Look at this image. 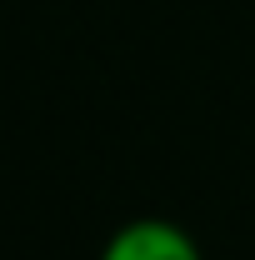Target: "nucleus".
<instances>
[{"label":"nucleus","mask_w":255,"mask_h":260,"mask_svg":"<svg viewBox=\"0 0 255 260\" xmlns=\"http://www.w3.org/2000/svg\"><path fill=\"white\" fill-rule=\"evenodd\" d=\"M100 260H205V255L185 225L160 220V215H140V220H125L110 230Z\"/></svg>","instance_id":"obj_1"}]
</instances>
